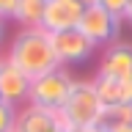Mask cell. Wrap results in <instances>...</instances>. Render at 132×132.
Masks as SVG:
<instances>
[{"label": "cell", "mask_w": 132, "mask_h": 132, "mask_svg": "<svg viewBox=\"0 0 132 132\" xmlns=\"http://www.w3.org/2000/svg\"><path fill=\"white\" fill-rule=\"evenodd\" d=\"M50 36H52V47H55V55H58L61 69L88 63L91 58H94V52H96V47H94L77 28L63 30V33H50Z\"/></svg>", "instance_id": "5"}, {"label": "cell", "mask_w": 132, "mask_h": 132, "mask_svg": "<svg viewBox=\"0 0 132 132\" xmlns=\"http://www.w3.org/2000/svg\"><path fill=\"white\" fill-rule=\"evenodd\" d=\"M0 63H3V55H0Z\"/></svg>", "instance_id": "21"}, {"label": "cell", "mask_w": 132, "mask_h": 132, "mask_svg": "<svg viewBox=\"0 0 132 132\" xmlns=\"http://www.w3.org/2000/svg\"><path fill=\"white\" fill-rule=\"evenodd\" d=\"M77 132H107L102 124H94V127H85V129H77Z\"/></svg>", "instance_id": "16"}, {"label": "cell", "mask_w": 132, "mask_h": 132, "mask_svg": "<svg viewBox=\"0 0 132 132\" xmlns=\"http://www.w3.org/2000/svg\"><path fill=\"white\" fill-rule=\"evenodd\" d=\"M3 39H6V22L0 19V44H3Z\"/></svg>", "instance_id": "19"}, {"label": "cell", "mask_w": 132, "mask_h": 132, "mask_svg": "<svg viewBox=\"0 0 132 132\" xmlns=\"http://www.w3.org/2000/svg\"><path fill=\"white\" fill-rule=\"evenodd\" d=\"M16 3L19 0H0V19H14V11H16Z\"/></svg>", "instance_id": "15"}, {"label": "cell", "mask_w": 132, "mask_h": 132, "mask_svg": "<svg viewBox=\"0 0 132 132\" xmlns=\"http://www.w3.org/2000/svg\"><path fill=\"white\" fill-rule=\"evenodd\" d=\"M63 127L58 113H50V110H41V107L25 105L16 110V124L14 132H58Z\"/></svg>", "instance_id": "10"}, {"label": "cell", "mask_w": 132, "mask_h": 132, "mask_svg": "<svg viewBox=\"0 0 132 132\" xmlns=\"http://www.w3.org/2000/svg\"><path fill=\"white\" fill-rule=\"evenodd\" d=\"M82 6L80 0H47V11H44V22H41V30L47 33H63L77 28L82 19Z\"/></svg>", "instance_id": "6"}, {"label": "cell", "mask_w": 132, "mask_h": 132, "mask_svg": "<svg viewBox=\"0 0 132 132\" xmlns=\"http://www.w3.org/2000/svg\"><path fill=\"white\" fill-rule=\"evenodd\" d=\"M80 3H82L85 8H88V6H96V0H80Z\"/></svg>", "instance_id": "20"}, {"label": "cell", "mask_w": 132, "mask_h": 132, "mask_svg": "<svg viewBox=\"0 0 132 132\" xmlns=\"http://www.w3.org/2000/svg\"><path fill=\"white\" fill-rule=\"evenodd\" d=\"M121 22H124V19L113 16L110 11H105L102 6H88L85 11H82V19H80V25H77V30H80L96 50L99 47L105 50V47H110V44L118 41Z\"/></svg>", "instance_id": "4"}, {"label": "cell", "mask_w": 132, "mask_h": 132, "mask_svg": "<svg viewBox=\"0 0 132 132\" xmlns=\"http://www.w3.org/2000/svg\"><path fill=\"white\" fill-rule=\"evenodd\" d=\"M124 22H129V25H132V0L127 3V11H124Z\"/></svg>", "instance_id": "17"}, {"label": "cell", "mask_w": 132, "mask_h": 132, "mask_svg": "<svg viewBox=\"0 0 132 132\" xmlns=\"http://www.w3.org/2000/svg\"><path fill=\"white\" fill-rule=\"evenodd\" d=\"M6 61L14 63L19 72H25L30 80L33 77H41V74H47V72L61 69L55 47H52V36L47 30H41V28H22L11 39Z\"/></svg>", "instance_id": "1"}, {"label": "cell", "mask_w": 132, "mask_h": 132, "mask_svg": "<svg viewBox=\"0 0 132 132\" xmlns=\"http://www.w3.org/2000/svg\"><path fill=\"white\" fill-rule=\"evenodd\" d=\"M127 3H129V0H96V6H102L105 11H110V14H113V16H118V19H124Z\"/></svg>", "instance_id": "14"}, {"label": "cell", "mask_w": 132, "mask_h": 132, "mask_svg": "<svg viewBox=\"0 0 132 132\" xmlns=\"http://www.w3.org/2000/svg\"><path fill=\"white\" fill-rule=\"evenodd\" d=\"M14 124H16V107L0 99V132H14Z\"/></svg>", "instance_id": "13"}, {"label": "cell", "mask_w": 132, "mask_h": 132, "mask_svg": "<svg viewBox=\"0 0 132 132\" xmlns=\"http://www.w3.org/2000/svg\"><path fill=\"white\" fill-rule=\"evenodd\" d=\"M72 85H74V77L69 74V69H55V72H47L41 77H33L28 105L50 110V113H58L66 105Z\"/></svg>", "instance_id": "3"}, {"label": "cell", "mask_w": 132, "mask_h": 132, "mask_svg": "<svg viewBox=\"0 0 132 132\" xmlns=\"http://www.w3.org/2000/svg\"><path fill=\"white\" fill-rule=\"evenodd\" d=\"M28 96H30V77L3 58V63H0V99L19 110L28 105Z\"/></svg>", "instance_id": "7"}, {"label": "cell", "mask_w": 132, "mask_h": 132, "mask_svg": "<svg viewBox=\"0 0 132 132\" xmlns=\"http://www.w3.org/2000/svg\"><path fill=\"white\" fill-rule=\"evenodd\" d=\"M91 82H94V91H96L102 107L132 105V77H105V74H94Z\"/></svg>", "instance_id": "8"}, {"label": "cell", "mask_w": 132, "mask_h": 132, "mask_svg": "<svg viewBox=\"0 0 132 132\" xmlns=\"http://www.w3.org/2000/svg\"><path fill=\"white\" fill-rule=\"evenodd\" d=\"M44 11H47V0H19L14 19L19 22V28H41Z\"/></svg>", "instance_id": "11"}, {"label": "cell", "mask_w": 132, "mask_h": 132, "mask_svg": "<svg viewBox=\"0 0 132 132\" xmlns=\"http://www.w3.org/2000/svg\"><path fill=\"white\" fill-rule=\"evenodd\" d=\"M58 118H61V124L69 132H77V129L99 124V118H102V102H99L96 91H94V82L91 80H74L66 105L58 110Z\"/></svg>", "instance_id": "2"}, {"label": "cell", "mask_w": 132, "mask_h": 132, "mask_svg": "<svg viewBox=\"0 0 132 132\" xmlns=\"http://www.w3.org/2000/svg\"><path fill=\"white\" fill-rule=\"evenodd\" d=\"M99 124L105 129H116V127H127L132 124V105H113V107H102V118Z\"/></svg>", "instance_id": "12"}, {"label": "cell", "mask_w": 132, "mask_h": 132, "mask_svg": "<svg viewBox=\"0 0 132 132\" xmlns=\"http://www.w3.org/2000/svg\"><path fill=\"white\" fill-rule=\"evenodd\" d=\"M107 132H132V124H127V127H116V129H107Z\"/></svg>", "instance_id": "18"}, {"label": "cell", "mask_w": 132, "mask_h": 132, "mask_svg": "<svg viewBox=\"0 0 132 132\" xmlns=\"http://www.w3.org/2000/svg\"><path fill=\"white\" fill-rule=\"evenodd\" d=\"M96 74L105 77H132V44L129 41H116L102 50Z\"/></svg>", "instance_id": "9"}]
</instances>
